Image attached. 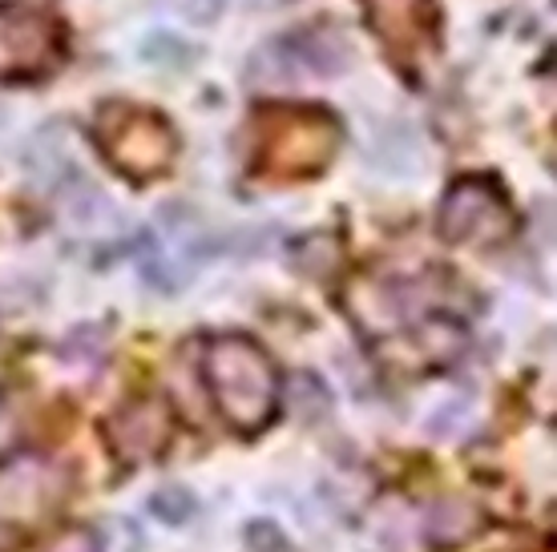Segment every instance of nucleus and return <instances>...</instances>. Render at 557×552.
I'll list each match as a JSON object with an SVG mask.
<instances>
[{
    "mask_svg": "<svg viewBox=\"0 0 557 552\" xmlns=\"http://www.w3.org/2000/svg\"><path fill=\"white\" fill-rule=\"evenodd\" d=\"M202 379L231 428L259 431L278 407V375L267 351L243 335L210 339L202 355Z\"/></svg>",
    "mask_w": 557,
    "mask_h": 552,
    "instance_id": "obj_1",
    "label": "nucleus"
},
{
    "mask_svg": "<svg viewBox=\"0 0 557 552\" xmlns=\"http://www.w3.org/2000/svg\"><path fill=\"white\" fill-rule=\"evenodd\" d=\"M513 230V210L485 178H460L441 202V238L457 247H493Z\"/></svg>",
    "mask_w": 557,
    "mask_h": 552,
    "instance_id": "obj_2",
    "label": "nucleus"
},
{
    "mask_svg": "<svg viewBox=\"0 0 557 552\" xmlns=\"http://www.w3.org/2000/svg\"><path fill=\"white\" fill-rule=\"evenodd\" d=\"M65 49V33L45 9L25 0L0 4V77H37Z\"/></svg>",
    "mask_w": 557,
    "mask_h": 552,
    "instance_id": "obj_3",
    "label": "nucleus"
},
{
    "mask_svg": "<svg viewBox=\"0 0 557 552\" xmlns=\"http://www.w3.org/2000/svg\"><path fill=\"white\" fill-rule=\"evenodd\" d=\"M65 500V472L37 452L0 464V525H41Z\"/></svg>",
    "mask_w": 557,
    "mask_h": 552,
    "instance_id": "obj_4",
    "label": "nucleus"
},
{
    "mask_svg": "<svg viewBox=\"0 0 557 552\" xmlns=\"http://www.w3.org/2000/svg\"><path fill=\"white\" fill-rule=\"evenodd\" d=\"M110 122H117V146H101L110 153V162L117 170H126L134 178H150L170 162L174 153V138H170V125L153 113H138V110H122V105H110L106 110Z\"/></svg>",
    "mask_w": 557,
    "mask_h": 552,
    "instance_id": "obj_5",
    "label": "nucleus"
},
{
    "mask_svg": "<svg viewBox=\"0 0 557 552\" xmlns=\"http://www.w3.org/2000/svg\"><path fill=\"white\" fill-rule=\"evenodd\" d=\"M113 448L126 460L158 456L170 440V412L162 400H138L110 424Z\"/></svg>",
    "mask_w": 557,
    "mask_h": 552,
    "instance_id": "obj_6",
    "label": "nucleus"
},
{
    "mask_svg": "<svg viewBox=\"0 0 557 552\" xmlns=\"http://www.w3.org/2000/svg\"><path fill=\"white\" fill-rule=\"evenodd\" d=\"M363 13L388 45H417L432 33V0H363Z\"/></svg>",
    "mask_w": 557,
    "mask_h": 552,
    "instance_id": "obj_7",
    "label": "nucleus"
},
{
    "mask_svg": "<svg viewBox=\"0 0 557 552\" xmlns=\"http://www.w3.org/2000/svg\"><path fill=\"white\" fill-rule=\"evenodd\" d=\"M372 162L388 174H400V178L420 170V141L412 134V125L392 122L388 129H380L376 141H372Z\"/></svg>",
    "mask_w": 557,
    "mask_h": 552,
    "instance_id": "obj_8",
    "label": "nucleus"
},
{
    "mask_svg": "<svg viewBox=\"0 0 557 552\" xmlns=\"http://www.w3.org/2000/svg\"><path fill=\"white\" fill-rule=\"evenodd\" d=\"M65 206H70V218L82 226V230H101V226H117V210L98 186H89V181H73V193L65 198Z\"/></svg>",
    "mask_w": 557,
    "mask_h": 552,
    "instance_id": "obj_9",
    "label": "nucleus"
},
{
    "mask_svg": "<svg viewBox=\"0 0 557 552\" xmlns=\"http://www.w3.org/2000/svg\"><path fill=\"white\" fill-rule=\"evenodd\" d=\"M195 57H198L195 49L186 41H178L174 33H146V41H141V61H150L158 70L178 73L182 65H190Z\"/></svg>",
    "mask_w": 557,
    "mask_h": 552,
    "instance_id": "obj_10",
    "label": "nucleus"
},
{
    "mask_svg": "<svg viewBox=\"0 0 557 552\" xmlns=\"http://www.w3.org/2000/svg\"><path fill=\"white\" fill-rule=\"evenodd\" d=\"M420 343L429 347L432 360H448V355H457L460 347H465V331H460L453 318H429L420 327Z\"/></svg>",
    "mask_w": 557,
    "mask_h": 552,
    "instance_id": "obj_11",
    "label": "nucleus"
},
{
    "mask_svg": "<svg viewBox=\"0 0 557 552\" xmlns=\"http://www.w3.org/2000/svg\"><path fill=\"white\" fill-rule=\"evenodd\" d=\"M150 509L166 520V525H182V520H190L195 516V497L186 492V488H162V492H153L150 497Z\"/></svg>",
    "mask_w": 557,
    "mask_h": 552,
    "instance_id": "obj_12",
    "label": "nucleus"
},
{
    "mask_svg": "<svg viewBox=\"0 0 557 552\" xmlns=\"http://www.w3.org/2000/svg\"><path fill=\"white\" fill-rule=\"evenodd\" d=\"M226 4H231V0H174V9H178L190 25H214V21L223 16Z\"/></svg>",
    "mask_w": 557,
    "mask_h": 552,
    "instance_id": "obj_13",
    "label": "nucleus"
}]
</instances>
